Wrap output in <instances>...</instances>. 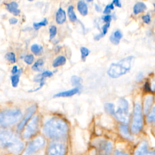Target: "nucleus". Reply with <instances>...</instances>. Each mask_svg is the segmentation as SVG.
<instances>
[{"label":"nucleus","instance_id":"aec40b11","mask_svg":"<svg viewBox=\"0 0 155 155\" xmlns=\"http://www.w3.org/2000/svg\"><path fill=\"white\" fill-rule=\"evenodd\" d=\"M119 130L120 132L121 133V134L125 138L128 139H132V136H131L130 132H129V130H128V127L127 125H124L122 124L119 126Z\"/></svg>","mask_w":155,"mask_h":155},{"label":"nucleus","instance_id":"7c9ffc66","mask_svg":"<svg viewBox=\"0 0 155 155\" xmlns=\"http://www.w3.org/2000/svg\"><path fill=\"white\" fill-rule=\"evenodd\" d=\"M81 53L82 59L85 60L86 57L89 54L90 51H89V50L87 48L82 47L81 48Z\"/></svg>","mask_w":155,"mask_h":155},{"label":"nucleus","instance_id":"a211bd4d","mask_svg":"<svg viewBox=\"0 0 155 155\" xmlns=\"http://www.w3.org/2000/svg\"><path fill=\"white\" fill-rule=\"evenodd\" d=\"M153 103V96H148L146 97L145 100V102H144V107H143V110H144V113L145 114H147L150 110L151 107Z\"/></svg>","mask_w":155,"mask_h":155},{"label":"nucleus","instance_id":"c9c22d12","mask_svg":"<svg viewBox=\"0 0 155 155\" xmlns=\"http://www.w3.org/2000/svg\"><path fill=\"white\" fill-rule=\"evenodd\" d=\"M142 18L143 21L145 23H147V24H148V23L150 22V21H151L150 16L148 14L143 16Z\"/></svg>","mask_w":155,"mask_h":155},{"label":"nucleus","instance_id":"79ce46f5","mask_svg":"<svg viewBox=\"0 0 155 155\" xmlns=\"http://www.w3.org/2000/svg\"><path fill=\"white\" fill-rule=\"evenodd\" d=\"M142 78H143V74H142V73H140H140L137 75L136 79H137V81H139L142 80Z\"/></svg>","mask_w":155,"mask_h":155},{"label":"nucleus","instance_id":"412c9836","mask_svg":"<svg viewBox=\"0 0 155 155\" xmlns=\"http://www.w3.org/2000/svg\"><path fill=\"white\" fill-rule=\"evenodd\" d=\"M52 75H53V73L51 71H45L42 72L41 74H39L38 76H36V78H35L34 81L35 82H41V81H44V78H45L46 77H50Z\"/></svg>","mask_w":155,"mask_h":155},{"label":"nucleus","instance_id":"f8f14e48","mask_svg":"<svg viewBox=\"0 0 155 155\" xmlns=\"http://www.w3.org/2000/svg\"><path fill=\"white\" fill-rule=\"evenodd\" d=\"M79 91V89L78 87H75L73 89L64 91H61L56 94H55L53 97H70L76 94H77Z\"/></svg>","mask_w":155,"mask_h":155},{"label":"nucleus","instance_id":"f03ea898","mask_svg":"<svg viewBox=\"0 0 155 155\" xmlns=\"http://www.w3.org/2000/svg\"><path fill=\"white\" fill-rule=\"evenodd\" d=\"M0 147L13 154H18L22 150L24 143L13 132L0 130Z\"/></svg>","mask_w":155,"mask_h":155},{"label":"nucleus","instance_id":"72a5a7b5","mask_svg":"<svg viewBox=\"0 0 155 155\" xmlns=\"http://www.w3.org/2000/svg\"><path fill=\"white\" fill-rule=\"evenodd\" d=\"M34 60V56L33 54H27L24 57V61L27 64H31Z\"/></svg>","mask_w":155,"mask_h":155},{"label":"nucleus","instance_id":"c03bdc74","mask_svg":"<svg viewBox=\"0 0 155 155\" xmlns=\"http://www.w3.org/2000/svg\"><path fill=\"white\" fill-rule=\"evenodd\" d=\"M95 7H96V10H98V11H100V9H101V8H100V7H99V6H98V5H96H96H95Z\"/></svg>","mask_w":155,"mask_h":155},{"label":"nucleus","instance_id":"ddd939ff","mask_svg":"<svg viewBox=\"0 0 155 155\" xmlns=\"http://www.w3.org/2000/svg\"><path fill=\"white\" fill-rule=\"evenodd\" d=\"M5 6L7 10L10 13H13L15 16H17L20 13V10L18 8V4L15 1L6 4Z\"/></svg>","mask_w":155,"mask_h":155},{"label":"nucleus","instance_id":"f704fd0d","mask_svg":"<svg viewBox=\"0 0 155 155\" xmlns=\"http://www.w3.org/2000/svg\"><path fill=\"white\" fill-rule=\"evenodd\" d=\"M113 9H114L113 4L111 3L110 4H108V5H107V6L105 7V8L104 10V13L106 14V15H108V13H110L111 10H113Z\"/></svg>","mask_w":155,"mask_h":155},{"label":"nucleus","instance_id":"4be33fe9","mask_svg":"<svg viewBox=\"0 0 155 155\" xmlns=\"http://www.w3.org/2000/svg\"><path fill=\"white\" fill-rule=\"evenodd\" d=\"M66 62V58L64 56H58L53 62V67H57L61 65H64Z\"/></svg>","mask_w":155,"mask_h":155},{"label":"nucleus","instance_id":"a878e982","mask_svg":"<svg viewBox=\"0 0 155 155\" xmlns=\"http://www.w3.org/2000/svg\"><path fill=\"white\" fill-rule=\"evenodd\" d=\"M104 108H105V111L107 113H108L109 114H110L111 115L114 116L115 110H114V106L113 104H112V103H106L104 105Z\"/></svg>","mask_w":155,"mask_h":155},{"label":"nucleus","instance_id":"a19ab883","mask_svg":"<svg viewBox=\"0 0 155 155\" xmlns=\"http://www.w3.org/2000/svg\"><path fill=\"white\" fill-rule=\"evenodd\" d=\"M112 3H113V4H114L116 6H117V7H121V4H120V1H119V0H114Z\"/></svg>","mask_w":155,"mask_h":155},{"label":"nucleus","instance_id":"9d476101","mask_svg":"<svg viewBox=\"0 0 155 155\" xmlns=\"http://www.w3.org/2000/svg\"><path fill=\"white\" fill-rule=\"evenodd\" d=\"M65 145L60 142L51 143L47 150L48 155H64L65 153Z\"/></svg>","mask_w":155,"mask_h":155},{"label":"nucleus","instance_id":"f257e3e1","mask_svg":"<svg viewBox=\"0 0 155 155\" xmlns=\"http://www.w3.org/2000/svg\"><path fill=\"white\" fill-rule=\"evenodd\" d=\"M45 134L53 139H62L68 133V125L62 119L53 117L45 124L43 128Z\"/></svg>","mask_w":155,"mask_h":155},{"label":"nucleus","instance_id":"ea45409f","mask_svg":"<svg viewBox=\"0 0 155 155\" xmlns=\"http://www.w3.org/2000/svg\"><path fill=\"white\" fill-rule=\"evenodd\" d=\"M18 67H17L16 65L13 66V68H12V73L13 74H16V73H17V72H18Z\"/></svg>","mask_w":155,"mask_h":155},{"label":"nucleus","instance_id":"393cba45","mask_svg":"<svg viewBox=\"0 0 155 155\" xmlns=\"http://www.w3.org/2000/svg\"><path fill=\"white\" fill-rule=\"evenodd\" d=\"M43 50V48L41 45L34 44L31 46V51L35 54L36 55H39L42 53Z\"/></svg>","mask_w":155,"mask_h":155},{"label":"nucleus","instance_id":"4468645a","mask_svg":"<svg viewBox=\"0 0 155 155\" xmlns=\"http://www.w3.org/2000/svg\"><path fill=\"white\" fill-rule=\"evenodd\" d=\"M148 145L146 142H142L135 151L134 155H148Z\"/></svg>","mask_w":155,"mask_h":155},{"label":"nucleus","instance_id":"37998d69","mask_svg":"<svg viewBox=\"0 0 155 155\" xmlns=\"http://www.w3.org/2000/svg\"><path fill=\"white\" fill-rule=\"evenodd\" d=\"M114 155H127V154H126L122 151H116Z\"/></svg>","mask_w":155,"mask_h":155},{"label":"nucleus","instance_id":"1a4fd4ad","mask_svg":"<svg viewBox=\"0 0 155 155\" xmlns=\"http://www.w3.org/2000/svg\"><path fill=\"white\" fill-rule=\"evenodd\" d=\"M97 149L100 155H110L113 145L111 142L106 140H101L97 143Z\"/></svg>","mask_w":155,"mask_h":155},{"label":"nucleus","instance_id":"423d86ee","mask_svg":"<svg viewBox=\"0 0 155 155\" xmlns=\"http://www.w3.org/2000/svg\"><path fill=\"white\" fill-rule=\"evenodd\" d=\"M114 116L119 121L122 123L128 122V103L126 99L120 98L119 100L118 108L114 113Z\"/></svg>","mask_w":155,"mask_h":155},{"label":"nucleus","instance_id":"2f4dec72","mask_svg":"<svg viewBox=\"0 0 155 155\" xmlns=\"http://www.w3.org/2000/svg\"><path fill=\"white\" fill-rule=\"evenodd\" d=\"M49 31H50V39H51L56 36V35L57 33L56 27L55 25H51L50 27Z\"/></svg>","mask_w":155,"mask_h":155},{"label":"nucleus","instance_id":"473e14b6","mask_svg":"<svg viewBox=\"0 0 155 155\" xmlns=\"http://www.w3.org/2000/svg\"><path fill=\"white\" fill-rule=\"evenodd\" d=\"M155 108L153 107L150 114L147 117V121L148 122H153L155 119Z\"/></svg>","mask_w":155,"mask_h":155},{"label":"nucleus","instance_id":"e433bc0d","mask_svg":"<svg viewBox=\"0 0 155 155\" xmlns=\"http://www.w3.org/2000/svg\"><path fill=\"white\" fill-rule=\"evenodd\" d=\"M102 19L106 22H110V21L111 20V16L110 15H105L102 16Z\"/></svg>","mask_w":155,"mask_h":155},{"label":"nucleus","instance_id":"4c0bfd02","mask_svg":"<svg viewBox=\"0 0 155 155\" xmlns=\"http://www.w3.org/2000/svg\"><path fill=\"white\" fill-rule=\"evenodd\" d=\"M144 90L146 91H151V87L149 84V83L148 82H147L145 84H144Z\"/></svg>","mask_w":155,"mask_h":155},{"label":"nucleus","instance_id":"7ed1b4c3","mask_svg":"<svg viewBox=\"0 0 155 155\" xmlns=\"http://www.w3.org/2000/svg\"><path fill=\"white\" fill-rule=\"evenodd\" d=\"M134 60V56H129L117 63L111 64L107 71L108 75L112 78H117L125 74L131 69Z\"/></svg>","mask_w":155,"mask_h":155},{"label":"nucleus","instance_id":"0eeeda50","mask_svg":"<svg viewBox=\"0 0 155 155\" xmlns=\"http://www.w3.org/2000/svg\"><path fill=\"white\" fill-rule=\"evenodd\" d=\"M45 143L44 139L42 137H38L31 140L27 145L23 155H33L37 151L42 149Z\"/></svg>","mask_w":155,"mask_h":155},{"label":"nucleus","instance_id":"2eb2a0df","mask_svg":"<svg viewBox=\"0 0 155 155\" xmlns=\"http://www.w3.org/2000/svg\"><path fill=\"white\" fill-rule=\"evenodd\" d=\"M122 38V33L119 30H117L114 31L113 33V34L110 36V41L113 44L117 45L119 43L120 40Z\"/></svg>","mask_w":155,"mask_h":155},{"label":"nucleus","instance_id":"c85d7f7f","mask_svg":"<svg viewBox=\"0 0 155 155\" xmlns=\"http://www.w3.org/2000/svg\"><path fill=\"white\" fill-rule=\"evenodd\" d=\"M82 79L77 76H73L71 78V82L73 85L74 86H78L82 82Z\"/></svg>","mask_w":155,"mask_h":155},{"label":"nucleus","instance_id":"9b49d317","mask_svg":"<svg viewBox=\"0 0 155 155\" xmlns=\"http://www.w3.org/2000/svg\"><path fill=\"white\" fill-rule=\"evenodd\" d=\"M36 108H37L36 105H33L27 109V113H26L24 119L19 122V124H18V125L17 127V129L18 131H21L24 128V127H25V125H26L27 122L29 120L30 117L32 116V115L36 111Z\"/></svg>","mask_w":155,"mask_h":155},{"label":"nucleus","instance_id":"6e6552de","mask_svg":"<svg viewBox=\"0 0 155 155\" xmlns=\"http://www.w3.org/2000/svg\"><path fill=\"white\" fill-rule=\"evenodd\" d=\"M39 127V118L35 116L27 125L23 133V137L25 139H29L33 137L38 131Z\"/></svg>","mask_w":155,"mask_h":155},{"label":"nucleus","instance_id":"6ab92c4d","mask_svg":"<svg viewBox=\"0 0 155 155\" xmlns=\"http://www.w3.org/2000/svg\"><path fill=\"white\" fill-rule=\"evenodd\" d=\"M147 8L146 5L142 2H137L133 7V13L135 15H137L140 13L144 12Z\"/></svg>","mask_w":155,"mask_h":155},{"label":"nucleus","instance_id":"dca6fc26","mask_svg":"<svg viewBox=\"0 0 155 155\" xmlns=\"http://www.w3.org/2000/svg\"><path fill=\"white\" fill-rule=\"evenodd\" d=\"M56 21L58 24H62L66 21V14L65 11L61 8H58L56 14Z\"/></svg>","mask_w":155,"mask_h":155},{"label":"nucleus","instance_id":"cd10ccee","mask_svg":"<svg viewBox=\"0 0 155 155\" xmlns=\"http://www.w3.org/2000/svg\"><path fill=\"white\" fill-rule=\"evenodd\" d=\"M48 24V21L46 18H44L42 21L39 22H34L33 23V27L35 30L39 29L42 26H45Z\"/></svg>","mask_w":155,"mask_h":155},{"label":"nucleus","instance_id":"58836bf2","mask_svg":"<svg viewBox=\"0 0 155 155\" xmlns=\"http://www.w3.org/2000/svg\"><path fill=\"white\" fill-rule=\"evenodd\" d=\"M9 22L10 24H15L18 22V19L15 18H12L9 19Z\"/></svg>","mask_w":155,"mask_h":155},{"label":"nucleus","instance_id":"b1692460","mask_svg":"<svg viewBox=\"0 0 155 155\" xmlns=\"http://www.w3.org/2000/svg\"><path fill=\"white\" fill-rule=\"evenodd\" d=\"M44 65V61L42 59H38L36 61L32 66V70L36 71H41L42 70V66Z\"/></svg>","mask_w":155,"mask_h":155},{"label":"nucleus","instance_id":"bb28decb","mask_svg":"<svg viewBox=\"0 0 155 155\" xmlns=\"http://www.w3.org/2000/svg\"><path fill=\"white\" fill-rule=\"evenodd\" d=\"M5 58L9 61L10 63H15L16 61V56L15 54L13 52H9L8 53H7L5 56Z\"/></svg>","mask_w":155,"mask_h":155},{"label":"nucleus","instance_id":"c756f323","mask_svg":"<svg viewBox=\"0 0 155 155\" xmlns=\"http://www.w3.org/2000/svg\"><path fill=\"white\" fill-rule=\"evenodd\" d=\"M19 81V74H15L13 75L11 77V82H12V85L13 87H16L18 85Z\"/></svg>","mask_w":155,"mask_h":155},{"label":"nucleus","instance_id":"20e7f679","mask_svg":"<svg viewBox=\"0 0 155 155\" xmlns=\"http://www.w3.org/2000/svg\"><path fill=\"white\" fill-rule=\"evenodd\" d=\"M22 114L18 109H9L0 112V126L6 127L16 123L22 117Z\"/></svg>","mask_w":155,"mask_h":155},{"label":"nucleus","instance_id":"39448f33","mask_svg":"<svg viewBox=\"0 0 155 155\" xmlns=\"http://www.w3.org/2000/svg\"><path fill=\"white\" fill-rule=\"evenodd\" d=\"M143 125V117L141 106L139 104H136L134 107L133 120L131 124V131L133 133H137L142 129Z\"/></svg>","mask_w":155,"mask_h":155},{"label":"nucleus","instance_id":"5701e85b","mask_svg":"<svg viewBox=\"0 0 155 155\" xmlns=\"http://www.w3.org/2000/svg\"><path fill=\"white\" fill-rule=\"evenodd\" d=\"M68 15L71 22H75L77 21V17L74 12V7L73 5H70L68 7Z\"/></svg>","mask_w":155,"mask_h":155},{"label":"nucleus","instance_id":"f3484780","mask_svg":"<svg viewBox=\"0 0 155 155\" xmlns=\"http://www.w3.org/2000/svg\"><path fill=\"white\" fill-rule=\"evenodd\" d=\"M77 8L79 13L82 16H85L88 13V7L87 4L84 1H79L77 4Z\"/></svg>","mask_w":155,"mask_h":155}]
</instances>
